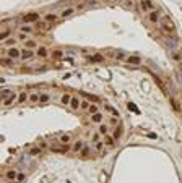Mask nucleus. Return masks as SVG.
Segmentation results:
<instances>
[{
  "instance_id": "2eb2a0df",
  "label": "nucleus",
  "mask_w": 182,
  "mask_h": 183,
  "mask_svg": "<svg viewBox=\"0 0 182 183\" xmlns=\"http://www.w3.org/2000/svg\"><path fill=\"white\" fill-rule=\"evenodd\" d=\"M78 154H80V157H81V159H88V157H90V154H91V148H90V146H85Z\"/></svg>"
},
{
  "instance_id": "4c0bfd02",
  "label": "nucleus",
  "mask_w": 182,
  "mask_h": 183,
  "mask_svg": "<svg viewBox=\"0 0 182 183\" xmlns=\"http://www.w3.org/2000/svg\"><path fill=\"white\" fill-rule=\"evenodd\" d=\"M171 104H172V107H174V110H180V107H179V102L176 101V99H171Z\"/></svg>"
},
{
  "instance_id": "37998d69",
  "label": "nucleus",
  "mask_w": 182,
  "mask_h": 183,
  "mask_svg": "<svg viewBox=\"0 0 182 183\" xmlns=\"http://www.w3.org/2000/svg\"><path fill=\"white\" fill-rule=\"evenodd\" d=\"M99 136H101V134H99V133H96V134L93 136V141H94V143H96V141H101V139H99Z\"/></svg>"
},
{
  "instance_id": "7ed1b4c3",
  "label": "nucleus",
  "mask_w": 182,
  "mask_h": 183,
  "mask_svg": "<svg viewBox=\"0 0 182 183\" xmlns=\"http://www.w3.org/2000/svg\"><path fill=\"white\" fill-rule=\"evenodd\" d=\"M161 26H163V31H164V33H168V34L174 33V24L169 23V20H163L161 21Z\"/></svg>"
},
{
  "instance_id": "0eeeda50",
  "label": "nucleus",
  "mask_w": 182,
  "mask_h": 183,
  "mask_svg": "<svg viewBox=\"0 0 182 183\" xmlns=\"http://www.w3.org/2000/svg\"><path fill=\"white\" fill-rule=\"evenodd\" d=\"M36 55L39 57V59H46V57L49 55V50H47V47L39 45V47H36Z\"/></svg>"
},
{
  "instance_id": "9b49d317",
  "label": "nucleus",
  "mask_w": 182,
  "mask_h": 183,
  "mask_svg": "<svg viewBox=\"0 0 182 183\" xmlns=\"http://www.w3.org/2000/svg\"><path fill=\"white\" fill-rule=\"evenodd\" d=\"M5 178H7L8 181L16 180V178H18V172H16V170H7V172H5Z\"/></svg>"
},
{
  "instance_id": "e433bc0d",
  "label": "nucleus",
  "mask_w": 182,
  "mask_h": 183,
  "mask_svg": "<svg viewBox=\"0 0 182 183\" xmlns=\"http://www.w3.org/2000/svg\"><path fill=\"white\" fill-rule=\"evenodd\" d=\"M104 107H106V109H108V110H109V112H111V113L114 115V117H117V115H119V112H117L116 109H112L111 105H104Z\"/></svg>"
},
{
  "instance_id": "79ce46f5",
  "label": "nucleus",
  "mask_w": 182,
  "mask_h": 183,
  "mask_svg": "<svg viewBox=\"0 0 182 183\" xmlns=\"http://www.w3.org/2000/svg\"><path fill=\"white\" fill-rule=\"evenodd\" d=\"M116 59H117V60H124V59H127V57L124 55V54H117V55H116Z\"/></svg>"
},
{
  "instance_id": "bb28decb",
  "label": "nucleus",
  "mask_w": 182,
  "mask_h": 183,
  "mask_svg": "<svg viewBox=\"0 0 182 183\" xmlns=\"http://www.w3.org/2000/svg\"><path fill=\"white\" fill-rule=\"evenodd\" d=\"M25 47H26V49H34V47H36V41H33V39H28L26 42H25Z\"/></svg>"
},
{
  "instance_id": "6e6552de",
  "label": "nucleus",
  "mask_w": 182,
  "mask_h": 183,
  "mask_svg": "<svg viewBox=\"0 0 182 183\" xmlns=\"http://www.w3.org/2000/svg\"><path fill=\"white\" fill-rule=\"evenodd\" d=\"M102 141H104V144H106V146H109V148H114V146H116V139H114L112 134H106V136H102Z\"/></svg>"
},
{
  "instance_id": "f257e3e1",
  "label": "nucleus",
  "mask_w": 182,
  "mask_h": 183,
  "mask_svg": "<svg viewBox=\"0 0 182 183\" xmlns=\"http://www.w3.org/2000/svg\"><path fill=\"white\" fill-rule=\"evenodd\" d=\"M21 21H23L25 24L37 23V21H39V15H37V13H26V15H23V16H21Z\"/></svg>"
},
{
  "instance_id": "c9c22d12",
  "label": "nucleus",
  "mask_w": 182,
  "mask_h": 183,
  "mask_svg": "<svg viewBox=\"0 0 182 183\" xmlns=\"http://www.w3.org/2000/svg\"><path fill=\"white\" fill-rule=\"evenodd\" d=\"M37 154H41V148H33L30 151V156H37Z\"/></svg>"
},
{
  "instance_id": "4be33fe9",
  "label": "nucleus",
  "mask_w": 182,
  "mask_h": 183,
  "mask_svg": "<svg viewBox=\"0 0 182 183\" xmlns=\"http://www.w3.org/2000/svg\"><path fill=\"white\" fill-rule=\"evenodd\" d=\"M73 12H75V8H72V7H69V8H65V10H62V13H60V16H62V18H67V16H70V15H73Z\"/></svg>"
},
{
  "instance_id": "5701e85b",
  "label": "nucleus",
  "mask_w": 182,
  "mask_h": 183,
  "mask_svg": "<svg viewBox=\"0 0 182 183\" xmlns=\"http://www.w3.org/2000/svg\"><path fill=\"white\" fill-rule=\"evenodd\" d=\"M28 97H30L28 92H20V94H18V104H25L28 101Z\"/></svg>"
},
{
  "instance_id": "a19ab883",
  "label": "nucleus",
  "mask_w": 182,
  "mask_h": 183,
  "mask_svg": "<svg viewBox=\"0 0 182 183\" xmlns=\"http://www.w3.org/2000/svg\"><path fill=\"white\" fill-rule=\"evenodd\" d=\"M2 62H3L5 65H12V63H13L15 60H13V59H10V57H5V59H3Z\"/></svg>"
},
{
  "instance_id": "4468645a",
  "label": "nucleus",
  "mask_w": 182,
  "mask_h": 183,
  "mask_svg": "<svg viewBox=\"0 0 182 183\" xmlns=\"http://www.w3.org/2000/svg\"><path fill=\"white\" fill-rule=\"evenodd\" d=\"M80 105H81V101L73 96V97H72V102H70V109H72V110H78Z\"/></svg>"
},
{
  "instance_id": "58836bf2",
  "label": "nucleus",
  "mask_w": 182,
  "mask_h": 183,
  "mask_svg": "<svg viewBox=\"0 0 182 183\" xmlns=\"http://www.w3.org/2000/svg\"><path fill=\"white\" fill-rule=\"evenodd\" d=\"M47 24H49V23H39V21H37V28H39V29H49V28H47Z\"/></svg>"
},
{
  "instance_id": "cd10ccee",
  "label": "nucleus",
  "mask_w": 182,
  "mask_h": 183,
  "mask_svg": "<svg viewBox=\"0 0 182 183\" xmlns=\"http://www.w3.org/2000/svg\"><path fill=\"white\" fill-rule=\"evenodd\" d=\"M90 105H91L90 101H85V99H83V101H81V105H80V109H81V110H88V109H90Z\"/></svg>"
},
{
  "instance_id": "a18cd8bd",
  "label": "nucleus",
  "mask_w": 182,
  "mask_h": 183,
  "mask_svg": "<svg viewBox=\"0 0 182 183\" xmlns=\"http://www.w3.org/2000/svg\"><path fill=\"white\" fill-rule=\"evenodd\" d=\"M39 148L44 149V148H47V144H46V143H41V144H39Z\"/></svg>"
},
{
  "instance_id": "f704fd0d",
  "label": "nucleus",
  "mask_w": 182,
  "mask_h": 183,
  "mask_svg": "<svg viewBox=\"0 0 182 183\" xmlns=\"http://www.w3.org/2000/svg\"><path fill=\"white\" fill-rule=\"evenodd\" d=\"M88 112H90L91 115H93V113H96V112H99V110H98V105L91 104V105H90V109H88Z\"/></svg>"
},
{
  "instance_id": "a878e982",
  "label": "nucleus",
  "mask_w": 182,
  "mask_h": 183,
  "mask_svg": "<svg viewBox=\"0 0 182 183\" xmlns=\"http://www.w3.org/2000/svg\"><path fill=\"white\" fill-rule=\"evenodd\" d=\"M15 101H18V97H16L15 94H12L10 97H7V99L3 101V105H10V104H12V102H15Z\"/></svg>"
},
{
  "instance_id": "72a5a7b5",
  "label": "nucleus",
  "mask_w": 182,
  "mask_h": 183,
  "mask_svg": "<svg viewBox=\"0 0 182 183\" xmlns=\"http://www.w3.org/2000/svg\"><path fill=\"white\" fill-rule=\"evenodd\" d=\"M91 60H93V62H102V60H104V57L99 55V54H96V55H93V57H91Z\"/></svg>"
},
{
  "instance_id": "6ab92c4d",
  "label": "nucleus",
  "mask_w": 182,
  "mask_h": 183,
  "mask_svg": "<svg viewBox=\"0 0 182 183\" xmlns=\"http://www.w3.org/2000/svg\"><path fill=\"white\" fill-rule=\"evenodd\" d=\"M34 28H31L30 24H21L20 26V33H26V34H33Z\"/></svg>"
},
{
  "instance_id": "b1692460",
  "label": "nucleus",
  "mask_w": 182,
  "mask_h": 183,
  "mask_svg": "<svg viewBox=\"0 0 182 183\" xmlns=\"http://www.w3.org/2000/svg\"><path fill=\"white\" fill-rule=\"evenodd\" d=\"M49 101H51V96L47 94V92H42L39 96V104H46V102H49Z\"/></svg>"
},
{
  "instance_id": "393cba45",
  "label": "nucleus",
  "mask_w": 182,
  "mask_h": 183,
  "mask_svg": "<svg viewBox=\"0 0 182 183\" xmlns=\"http://www.w3.org/2000/svg\"><path fill=\"white\" fill-rule=\"evenodd\" d=\"M112 136H114V139H116V141H119V139H120V136H122V130H120V127H117L116 130H114Z\"/></svg>"
},
{
  "instance_id": "423d86ee",
  "label": "nucleus",
  "mask_w": 182,
  "mask_h": 183,
  "mask_svg": "<svg viewBox=\"0 0 182 183\" xmlns=\"http://www.w3.org/2000/svg\"><path fill=\"white\" fill-rule=\"evenodd\" d=\"M159 18H161V15H159V12H158V10H153V12H150V13H148V21H150V23H153V24L158 23V21H159Z\"/></svg>"
},
{
  "instance_id": "f8f14e48",
  "label": "nucleus",
  "mask_w": 182,
  "mask_h": 183,
  "mask_svg": "<svg viewBox=\"0 0 182 183\" xmlns=\"http://www.w3.org/2000/svg\"><path fill=\"white\" fill-rule=\"evenodd\" d=\"M127 63H130V65H140L141 63V59L138 55H130V57H127Z\"/></svg>"
},
{
  "instance_id": "dca6fc26",
  "label": "nucleus",
  "mask_w": 182,
  "mask_h": 183,
  "mask_svg": "<svg viewBox=\"0 0 182 183\" xmlns=\"http://www.w3.org/2000/svg\"><path fill=\"white\" fill-rule=\"evenodd\" d=\"M72 97H73V96H70L69 92H65V94H62L60 102H62L63 105H70V102H72Z\"/></svg>"
},
{
  "instance_id": "f3484780",
  "label": "nucleus",
  "mask_w": 182,
  "mask_h": 183,
  "mask_svg": "<svg viewBox=\"0 0 182 183\" xmlns=\"http://www.w3.org/2000/svg\"><path fill=\"white\" fill-rule=\"evenodd\" d=\"M98 133L101 134V136H106V134H109V127L108 125H104V123H101L99 128H98Z\"/></svg>"
},
{
  "instance_id": "a211bd4d",
  "label": "nucleus",
  "mask_w": 182,
  "mask_h": 183,
  "mask_svg": "<svg viewBox=\"0 0 182 183\" xmlns=\"http://www.w3.org/2000/svg\"><path fill=\"white\" fill-rule=\"evenodd\" d=\"M59 141H60V144H70V141H72V136H70V134H67V133H63V134H60Z\"/></svg>"
},
{
  "instance_id": "473e14b6",
  "label": "nucleus",
  "mask_w": 182,
  "mask_h": 183,
  "mask_svg": "<svg viewBox=\"0 0 182 183\" xmlns=\"http://www.w3.org/2000/svg\"><path fill=\"white\" fill-rule=\"evenodd\" d=\"M12 94H13L12 91H8V89H3V91H2V99L5 101L7 97H10V96H12Z\"/></svg>"
},
{
  "instance_id": "ddd939ff",
  "label": "nucleus",
  "mask_w": 182,
  "mask_h": 183,
  "mask_svg": "<svg viewBox=\"0 0 182 183\" xmlns=\"http://www.w3.org/2000/svg\"><path fill=\"white\" fill-rule=\"evenodd\" d=\"M102 118H104V115H102L101 112H96V113L91 115V122H93V123H98V125L102 123Z\"/></svg>"
},
{
  "instance_id": "9d476101",
  "label": "nucleus",
  "mask_w": 182,
  "mask_h": 183,
  "mask_svg": "<svg viewBox=\"0 0 182 183\" xmlns=\"http://www.w3.org/2000/svg\"><path fill=\"white\" fill-rule=\"evenodd\" d=\"M83 148H85V143H83L81 139H76V141L73 143V146H72V152H80Z\"/></svg>"
},
{
  "instance_id": "f03ea898",
  "label": "nucleus",
  "mask_w": 182,
  "mask_h": 183,
  "mask_svg": "<svg viewBox=\"0 0 182 183\" xmlns=\"http://www.w3.org/2000/svg\"><path fill=\"white\" fill-rule=\"evenodd\" d=\"M5 55L10 57V59H13V60H20V59H21V50L16 49V47H8Z\"/></svg>"
},
{
  "instance_id": "39448f33",
  "label": "nucleus",
  "mask_w": 182,
  "mask_h": 183,
  "mask_svg": "<svg viewBox=\"0 0 182 183\" xmlns=\"http://www.w3.org/2000/svg\"><path fill=\"white\" fill-rule=\"evenodd\" d=\"M36 55V50H31V49H25L21 50V59L20 60H30V59H33V57Z\"/></svg>"
},
{
  "instance_id": "ea45409f",
  "label": "nucleus",
  "mask_w": 182,
  "mask_h": 183,
  "mask_svg": "<svg viewBox=\"0 0 182 183\" xmlns=\"http://www.w3.org/2000/svg\"><path fill=\"white\" fill-rule=\"evenodd\" d=\"M127 107H129V110H133V112H135V113H138V112H140V110H138V109L135 107V104H132V102H130V104L127 105Z\"/></svg>"
},
{
  "instance_id": "c03bdc74",
  "label": "nucleus",
  "mask_w": 182,
  "mask_h": 183,
  "mask_svg": "<svg viewBox=\"0 0 182 183\" xmlns=\"http://www.w3.org/2000/svg\"><path fill=\"white\" fill-rule=\"evenodd\" d=\"M18 181H23L25 180V173H18V178H16Z\"/></svg>"
},
{
  "instance_id": "7c9ffc66",
  "label": "nucleus",
  "mask_w": 182,
  "mask_h": 183,
  "mask_svg": "<svg viewBox=\"0 0 182 183\" xmlns=\"http://www.w3.org/2000/svg\"><path fill=\"white\" fill-rule=\"evenodd\" d=\"M52 57L59 60V59H62V57H63V52H62V50H54V52H52Z\"/></svg>"
},
{
  "instance_id": "c756f323",
  "label": "nucleus",
  "mask_w": 182,
  "mask_h": 183,
  "mask_svg": "<svg viewBox=\"0 0 182 183\" xmlns=\"http://www.w3.org/2000/svg\"><path fill=\"white\" fill-rule=\"evenodd\" d=\"M28 36H30V34H26V33H18V36H16V39H18V41H25V42H26V39H28Z\"/></svg>"
},
{
  "instance_id": "2f4dec72",
  "label": "nucleus",
  "mask_w": 182,
  "mask_h": 183,
  "mask_svg": "<svg viewBox=\"0 0 182 183\" xmlns=\"http://www.w3.org/2000/svg\"><path fill=\"white\" fill-rule=\"evenodd\" d=\"M16 41H18V39H15V37H8L7 41H3V44H5V45H13Z\"/></svg>"
},
{
  "instance_id": "1a4fd4ad",
  "label": "nucleus",
  "mask_w": 182,
  "mask_h": 183,
  "mask_svg": "<svg viewBox=\"0 0 182 183\" xmlns=\"http://www.w3.org/2000/svg\"><path fill=\"white\" fill-rule=\"evenodd\" d=\"M60 15H55V13H46L44 15V21L46 23H55L57 20H59Z\"/></svg>"
},
{
  "instance_id": "aec40b11",
  "label": "nucleus",
  "mask_w": 182,
  "mask_h": 183,
  "mask_svg": "<svg viewBox=\"0 0 182 183\" xmlns=\"http://www.w3.org/2000/svg\"><path fill=\"white\" fill-rule=\"evenodd\" d=\"M39 92H31L30 94V97H28V101H30L31 104H36V102H39Z\"/></svg>"
},
{
  "instance_id": "412c9836",
  "label": "nucleus",
  "mask_w": 182,
  "mask_h": 183,
  "mask_svg": "<svg viewBox=\"0 0 182 183\" xmlns=\"http://www.w3.org/2000/svg\"><path fill=\"white\" fill-rule=\"evenodd\" d=\"M104 146H106L104 141H96V143H94V151H96V152H102L104 151Z\"/></svg>"
},
{
  "instance_id": "20e7f679",
  "label": "nucleus",
  "mask_w": 182,
  "mask_h": 183,
  "mask_svg": "<svg viewBox=\"0 0 182 183\" xmlns=\"http://www.w3.org/2000/svg\"><path fill=\"white\" fill-rule=\"evenodd\" d=\"M140 7H141V10L146 12V13H150V12L155 10V5H153L150 0H141V2H140Z\"/></svg>"
},
{
  "instance_id": "c85d7f7f",
  "label": "nucleus",
  "mask_w": 182,
  "mask_h": 183,
  "mask_svg": "<svg viewBox=\"0 0 182 183\" xmlns=\"http://www.w3.org/2000/svg\"><path fill=\"white\" fill-rule=\"evenodd\" d=\"M8 36H10V29H8V28H5L3 33H2V36H0V37H2V42L8 39Z\"/></svg>"
}]
</instances>
